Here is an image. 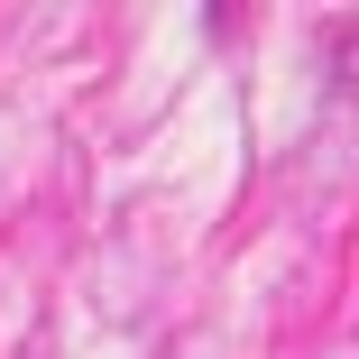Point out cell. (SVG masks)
<instances>
[]
</instances>
